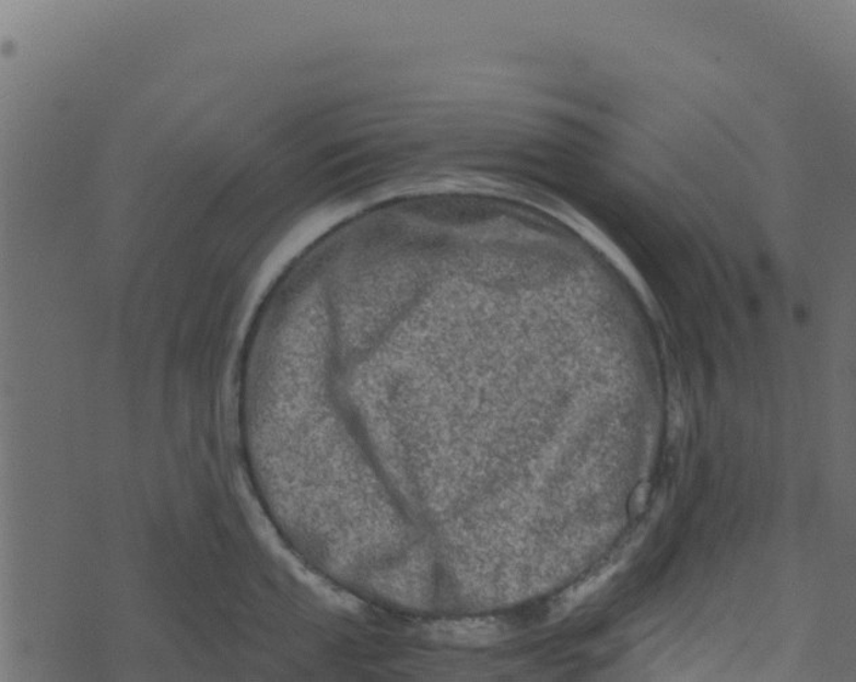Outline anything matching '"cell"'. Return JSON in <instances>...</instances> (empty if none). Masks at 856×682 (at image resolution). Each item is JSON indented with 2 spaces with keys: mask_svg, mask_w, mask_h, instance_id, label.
I'll return each mask as SVG.
<instances>
[{
  "mask_svg": "<svg viewBox=\"0 0 856 682\" xmlns=\"http://www.w3.org/2000/svg\"><path fill=\"white\" fill-rule=\"evenodd\" d=\"M430 638L441 644L464 647H489L507 639L508 627L493 618L439 622L429 628Z\"/></svg>",
  "mask_w": 856,
  "mask_h": 682,
  "instance_id": "1",
  "label": "cell"
},
{
  "mask_svg": "<svg viewBox=\"0 0 856 682\" xmlns=\"http://www.w3.org/2000/svg\"><path fill=\"white\" fill-rule=\"evenodd\" d=\"M618 566L620 565L606 566L602 568V571L595 574V576L588 578L587 581L576 585V587L571 588L568 592H565L563 596H561L560 600L555 602V607L553 608L552 615H554V619H561L565 616L566 613L574 610V608L579 605L581 602L588 599V597L597 592L598 589L602 588L603 585L608 583L612 576H614V573L618 571Z\"/></svg>",
  "mask_w": 856,
  "mask_h": 682,
  "instance_id": "2",
  "label": "cell"
}]
</instances>
